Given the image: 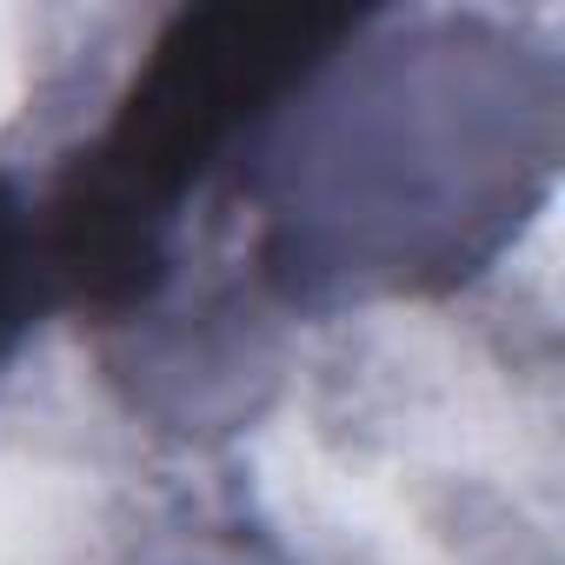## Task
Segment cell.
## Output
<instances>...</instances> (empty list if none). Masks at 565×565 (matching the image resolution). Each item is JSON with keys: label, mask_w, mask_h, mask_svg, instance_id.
<instances>
[{"label": "cell", "mask_w": 565, "mask_h": 565, "mask_svg": "<svg viewBox=\"0 0 565 565\" xmlns=\"http://www.w3.org/2000/svg\"><path fill=\"white\" fill-rule=\"evenodd\" d=\"M340 28L347 14H186L160 41L107 147L67 180L47 233L54 273L94 307L147 294L180 193L259 114V100L327 54V34Z\"/></svg>", "instance_id": "cell-1"}, {"label": "cell", "mask_w": 565, "mask_h": 565, "mask_svg": "<svg viewBox=\"0 0 565 565\" xmlns=\"http://www.w3.org/2000/svg\"><path fill=\"white\" fill-rule=\"evenodd\" d=\"M34 300H41V233L28 220L21 193L0 180V353L28 327Z\"/></svg>", "instance_id": "cell-2"}]
</instances>
